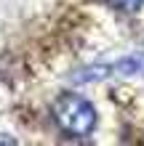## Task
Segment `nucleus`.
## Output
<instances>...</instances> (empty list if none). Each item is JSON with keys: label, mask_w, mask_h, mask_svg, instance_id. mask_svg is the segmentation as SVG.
I'll list each match as a JSON object with an SVG mask.
<instances>
[{"label": "nucleus", "mask_w": 144, "mask_h": 146, "mask_svg": "<svg viewBox=\"0 0 144 146\" xmlns=\"http://www.w3.org/2000/svg\"><path fill=\"white\" fill-rule=\"evenodd\" d=\"M141 3L144 0H107V5L115 8V11H120V13H136L141 8Z\"/></svg>", "instance_id": "f03ea898"}, {"label": "nucleus", "mask_w": 144, "mask_h": 146, "mask_svg": "<svg viewBox=\"0 0 144 146\" xmlns=\"http://www.w3.org/2000/svg\"><path fill=\"white\" fill-rule=\"evenodd\" d=\"M51 111H54V122L59 125V130L72 135V138L91 135L96 122H99L94 104L86 96H80V93H62L54 101Z\"/></svg>", "instance_id": "f257e3e1"}, {"label": "nucleus", "mask_w": 144, "mask_h": 146, "mask_svg": "<svg viewBox=\"0 0 144 146\" xmlns=\"http://www.w3.org/2000/svg\"><path fill=\"white\" fill-rule=\"evenodd\" d=\"M0 143H13V138H0Z\"/></svg>", "instance_id": "7ed1b4c3"}]
</instances>
